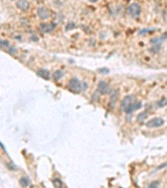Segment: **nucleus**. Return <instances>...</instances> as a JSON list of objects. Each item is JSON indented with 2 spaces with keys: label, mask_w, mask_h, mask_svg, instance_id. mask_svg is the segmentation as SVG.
<instances>
[{
  "label": "nucleus",
  "mask_w": 167,
  "mask_h": 188,
  "mask_svg": "<svg viewBox=\"0 0 167 188\" xmlns=\"http://www.w3.org/2000/svg\"><path fill=\"white\" fill-rule=\"evenodd\" d=\"M135 99L134 95H126L122 100L120 107L123 111H125L126 114H131L133 111L140 109L142 106L141 102H135Z\"/></svg>",
  "instance_id": "f257e3e1"
},
{
  "label": "nucleus",
  "mask_w": 167,
  "mask_h": 188,
  "mask_svg": "<svg viewBox=\"0 0 167 188\" xmlns=\"http://www.w3.org/2000/svg\"><path fill=\"white\" fill-rule=\"evenodd\" d=\"M68 87H69L70 90L74 94L80 93V91L83 90V85L77 78L71 79L68 83Z\"/></svg>",
  "instance_id": "f03ea898"
},
{
  "label": "nucleus",
  "mask_w": 167,
  "mask_h": 188,
  "mask_svg": "<svg viewBox=\"0 0 167 188\" xmlns=\"http://www.w3.org/2000/svg\"><path fill=\"white\" fill-rule=\"evenodd\" d=\"M140 13H141V8H140V4L137 3H133L130 4L127 8L128 15L133 18L139 17Z\"/></svg>",
  "instance_id": "7ed1b4c3"
},
{
  "label": "nucleus",
  "mask_w": 167,
  "mask_h": 188,
  "mask_svg": "<svg viewBox=\"0 0 167 188\" xmlns=\"http://www.w3.org/2000/svg\"><path fill=\"white\" fill-rule=\"evenodd\" d=\"M164 123H165V120L162 118L155 117L151 119V120H149L146 123V126L148 128H158V127H160L161 125H164Z\"/></svg>",
  "instance_id": "20e7f679"
},
{
  "label": "nucleus",
  "mask_w": 167,
  "mask_h": 188,
  "mask_svg": "<svg viewBox=\"0 0 167 188\" xmlns=\"http://www.w3.org/2000/svg\"><path fill=\"white\" fill-rule=\"evenodd\" d=\"M109 91H110L109 85L104 80L100 81L99 84H98V92L100 94H107Z\"/></svg>",
  "instance_id": "39448f33"
},
{
  "label": "nucleus",
  "mask_w": 167,
  "mask_h": 188,
  "mask_svg": "<svg viewBox=\"0 0 167 188\" xmlns=\"http://www.w3.org/2000/svg\"><path fill=\"white\" fill-rule=\"evenodd\" d=\"M38 15L41 19H47L48 18H50V11L48 8H44V7H41L38 9Z\"/></svg>",
  "instance_id": "423d86ee"
},
{
  "label": "nucleus",
  "mask_w": 167,
  "mask_h": 188,
  "mask_svg": "<svg viewBox=\"0 0 167 188\" xmlns=\"http://www.w3.org/2000/svg\"><path fill=\"white\" fill-rule=\"evenodd\" d=\"M55 25L54 24H47V23H42L40 24V30L43 33H50L53 31Z\"/></svg>",
  "instance_id": "0eeeda50"
},
{
  "label": "nucleus",
  "mask_w": 167,
  "mask_h": 188,
  "mask_svg": "<svg viewBox=\"0 0 167 188\" xmlns=\"http://www.w3.org/2000/svg\"><path fill=\"white\" fill-rule=\"evenodd\" d=\"M118 99V93L115 90H113L110 93V102H109V106L110 108L113 109L115 105L116 100Z\"/></svg>",
  "instance_id": "6e6552de"
},
{
  "label": "nucleus",
  "mask_w": 167,
  "mask_h": 188,
  "mask_svg": "<svg viewBox=\"0 0 167 188\" xmlns=\"http://www.w3.org/2000/svg\"><path fill=\"white\" fill-rule=\"evenodd\" d=\"M16 5L22 11H27L29 8V3L27 0H18L17 2Z\"/></svg>",
  "instance_id": "1a4fd4ad"
},
{
  "label": "nucleus",
  "mask_w": 167,
  "mask_h": 188,
  "mask_svg": "<svg viewBox=\"0 0 167 188\" xmlns=\"http://www.w3.org/2000/svg\"><path fill=\"white\" fill-rule=\"evenodd\" d=\"M37 75L41 77L42 79H45V80H48L50 79V74L47 70L45 69H40L37 70Z\"/></svg>",
  "instance_id": "9d476101"
},
{
  "label": "nucleus",
  "mask_w": 167,
  "mask_h": 188,
  "mask_svg": "<svg viewBox=\"0 0 167 188\" xmlns=\"http://www.w3.org/2000/svg\"><path fill=\"white\" fill-rule=\"evenodd\" d=\"M64 73L62 70H56L54 74H53V78L56 81H58V80H59L60 79L62 78L63 76H64Z\"/></svg>",
  "instance_id": "9b49d317"
},
{
  "label": "nucleus",
  "mask_w": 167,
  "mask_h": 188,
  "mask_svg": "<svg viewBox=\"0 0 167 188\" xmlns=\"http://www.w3.org/2000/svg\"><path fill=\"white\" fill-rule=\"evenodd\" d=\"M147 117H148V113H147V111H143V112L140 113V114L137 116V121H138V122H142L144 120H145Z\"/></svg>",
  "instance_id": "f8f14e48"
},
{
  "label": "nucleus",
  "mask_w": 167,
  "mask_h": 188,
  "mask_svg": "<svg viewBox=\"0 0 167 188\" xmlns=\"http://www.w3.org/2000/svg\"><path fill=\"white\" fill-rule=\"evenodd\" d=\"M19 183H20V186L26 187H29V184H30V180L28 177H22L20 180H19Z\"/></svg>",
  "instance_id": "ddd939ff"
},
{
  "label": "nucleus",
  "mask_w": 167,
  "mask_h": 188,
  "mask_svg": "<svg viewBox=\"0 0 167 188\" xmlns=\"http://www.w3.org/2000/svg\"><path fill=\"white\" fill-rule=\"evenodd\" d=\"M53 184L56 187H61L63 186V182L59 179H54L53 180Z\"/></svg>",
  "instance_id": "4468645a"
},
{
  "label": "nucleus",
  "mask_w": 167,
  "mask_h": 188,
  "mask_svg": "<svg viewBox=\"0 0 167 188\" xmlns=\"http://www.w3.org/2000/svg\"><path fill=\"white\" fill-rule=\"evenodd\" d=\"M157 105H158V106H159L160 108H162V107H164L165 105H167L166 99H162V100H159V101H158V103H157Z\"/></svg>",
  "instance_id": "2eb2a0df"
},
{
  "label": "nucleus",
  "mask_w": 167,
  "mask_h": 188,
  "mask_svg": "<svg viewBox=\"0 0 167 188\" xmlns=\"http://www.w3.org/2000/svg\"><path fill=\"white\" fill-rule=\"evenodd\" d=\"M160 184V181H157V180H154V181H152L151 184L148 186L149 187H156L158 185Z\"/></svg>",
  "instance_id": "dca6fc26"
},
{
  "label": "nucleus",
  "mask_w": 167,
  "mask_h": 188,
  "mask_svg": "<svg viewBox=\"0 0 167 188\" xmlns=\"http://www.w3.org/2000/svg\"><path fill=\"white\" fill-rule=\"evenodd\" d=\"M155 29H142V30H140V34H145L147 32H150V31H154Z\"/></svg>",
  "instance_id": "f3484780"
},
{
  "label": "nucleus",
  "mask_w": 167,
  "mask_h": 188,
  "mask_svg": "<svg viewBox=\"0 0 167 188\" xmlns=\"http://www.w3.org/2000/svg\"><path fill=\"white\" fill-rule=\"evenodd\" d=\"M1 46L2 47H9V44H8V41L6 40H1Z\"/></svg>",
  "instance_id": "a211bd4d"
},
{
  "label": "nucleus",
  "mask_w": 167,
  "mask_h": 188,
  "mask_svg": "<svg viewBox=\"0 0 167 188\" xmlns=\"http://www.w3.org/2000/svg\"><path fill=\"white\" fill-rule=\"evenodd\" d=\"M9 53L12 54V55H15V54H16V50L13 47H11L9 49Z\"/></svg>",
  "instance_id": "6ab92c4d"
},
{
  "label": "nucleus",
  "mask_w": 167,
  "mask_h": 188,
  "mask_svg": "<svg viewBox=\"0 0 167 188\" xmlns=\"http://www.w3.org/2000/svg\"><path fill=\"white\" fill-rule=\"evenodd\" d=\"M89 2H91V3H96L98 0H89Z\"/></svg>",
  "instance_id": "aec40b11"
},
{
  "label": "nucleus",
  "mask_w": 167,
  "mask_h": 188,
  "mask_svg": "<svg viewBox=\"0 0 167 188\" xmlns=\"http://www.w3.org/2000/svg\"><path fill=\"white\" fill-rule=\"evenodd\" d=\"M11 1H13V0H11Z\"/></svg>",
  "instance_id": "412c9836"
}]
</instances>
